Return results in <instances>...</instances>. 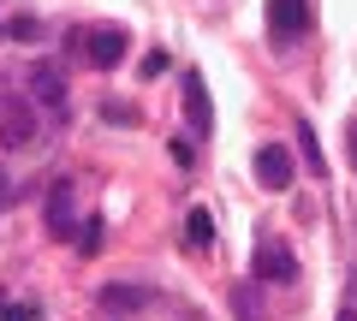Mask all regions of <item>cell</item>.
Instances as JSON below:
<instances>
[{
	"mask_svg": "<svg viewBox=\"0 0 357 321\" xmlns=\"http://www.w3.org/2000/svg\"><path fill=\"white\" fill-rule=\"evenodd\" d=\"M77 36H84L89 65H102V72L126 60V30H119V24H96V30H77Z\"/></svg>",
	"mask_w": 357,
	"mask_h": 321,
	"instance_id": "cell-1",
	"label": "cell"
},
{
	"mask_svg": "<svg viewBox=\"0 0 357 321\" xmlns=\"http://www.w3.org/2000/svg\"><path fill=\"white\" fill-rule=\"evenodd\" d=\"M250 274H256V280H268V285H286V280H298V256L286 244H256Z\"/></svg>",
	"mask_w": 357,
	"mask_h": 321,
	"instance_id": "cell-2",
	"label": "cell"
},
{
	"mask_svg": "<svg viewBox=\"0 0 357 321\" xmlns=\"http://www.w3.org/2000/svg\"><path fill=\"white\" fill-rule=\"evenodd\" d=\"M292 155L280 149V143H268V149H256V185H262V191H286V185H292Z\"/></svg>",
	"mask_w": 357,
	"mask_h": 321,
	"instance_id": "cell-3",
	"label": "cell"
},
{
	"mask_svg": "<svg viewBox=\"0 0 357 321\" xmlns=\"http://www.w3.org/2000/svg\"><path fill=\"white\" fill-rule=\"evenodd\" d=\"M304 24H310V0H268V30L274 36H304Z\"/></svg>",
	"mask_w": 357,
	"mask_h": 321,
	"instance_id": "cell-4",
	"label": "cell"
},
{
	"mask_svg": "<svg viewBox=\"0 0 357 321\" xmlns=\"http://www.w3.org/2000/svg\"><path fill=\"white\" fill-rule=\"evenodd\" d=\"M77 226H84V220H72V179H60L48 191V232L54 238H77Z\"/></svg>",
	"mask_w": 357,
	"mask_h": 321,
	"instance_id": "cell-5",
	"label": "cell"
},
{
	"mask_svg": "<svg viewBox=\"0 0 357 321\" xmlns=\"http://www.w3.org/2000/svg\"><path fill=\"white\" fill-rule=\"evenodd\" d=\"M185 113H191L197 137H208V131H215V107H208V84H203V72L185 77Z\"/></svg>",
	"mask_w": 357,
	"mask_h": 321,
	"instance_id": "cell-6",
	"label": "cell"
},
{
	"mask_svg": "<svg viewBox=\"0 0 357 321\" xmlns=\"http://www.w3.org/2000/svg\"><path fill=\"white\" fill-rule=\"evenodd\" d=\"M30 90H36V102L54 107V113L66 107V77L54 72V65H36V72H30Z\"/></svg>",
	"mask_w": 357,
	"mask_h": 321,
	"instance_id": "cell-7",
	"label": "cell"
},
{
	"mask_svg": "<svg viewBox=\"0 0 357 321\" xmlns=\"http://www.w3.org/2000/svg\"><path fill=\"white\" fill-rule=\"evenodd\" d=\"M143 304H149V285H131V280L102 285V309H143Z\"/></svg>",
	"mask_w": 357,
	"mask_h": 321,
	"instance_id": "cell-8",
	"label": "cell"
},
{
	"mask_svg": "<svg viewBox=\"0 0 357 321\" xmlns=\"http://www.w3.org/2000/svg\"><path fill=\"white\" fill-rule=\"evenodd\" d=\"M30 137H36V131H30V113L13 102L6 113H0V143H13V149H18V143H30Z\"/></svg>",
	"mask_w": 357,
	"mask_h": 321,
	"instance_id": "cell-9",
	"label": "cell"
},
{
	"mask_svg": "<svg viewBox=\"0 0 357 321\" xmlns=\"http://www.w3.org/2000/svg\"><path fill=\"white\" fill-rule=\"evenodd\" d=\"M185 244H191V250L215 244V220H208V208H191V214H185Z\"/></svg>",
	"mask_w": 357,
	"mask_h": 321,
	"instance_id": "cell-10",
	"label": "cell"
},
{
	"mask_svg": "<svg viewBox=\"0 0 357 321\" xmlns=\"http://www.w3.org/2000/svg\"><path fill=\"white\" fill-rule=\"evenodd\" d=\"M292 137H298V149H304V167L321 179V173H328V161H321V143H316V131H310V119H298V125H292Z\"/></svg>",
	"mask_w": 357,
	"mask_h": 321,
	"instance_id": "cell-11",
	"label": "cell"
},
{
	"mask_svg": "<svg viewBox=\"0 0 357 321\" xmlns=\"http://www.w3.org/2000/svg\"><path fill=\"white\" fill-rule=\"evenodd\" d=\"M232 315H238V321H262V304H256V292H244V285H238V292H232Z\"/></svg>",
	"mask_w": 357,
	"mask_h": 321,
	"instance_id": "cell-12",
	"label": "cell"
},
{
	"mask_svg": "<svg viewBox=\"0 0 357 321\" xmlns=\"http://www.w3.org/2000/svg\"><path fill=\"white\" fill-rule=\"evenodd\" d=\"M102 238H107L102 220H84V232H77V250H84V256H96V250H102Z\"/></svg>",
	"mask_w": 357,
	"mask_h": 321,
	"instance_id": "cell-13",
	"label": "cell"
},
{
	"mask_svg": "<svg viewBox=\"0 0 357 321\" xmlns=\"http://www.w3.org/2000/svg\"><path fill=\"white\" fill-rule=\"evenodd\" d=\"M0 321H36V309H24V304H6V297H0Z\"/></svg>",
	"mask_w": 357,
	"mask_h": 321,
	"instance_id": "cell-14",
	"label": "cell"
},
{
	"mask_svg": "<svg viewBox=\"0 0 357 321\" xmlns=\"http://www.w3.org/2000/svg\"><path fill=\"white\" fill-rule=\"evenodd\" d=\"M155 72H167V54H161V48L143 54V77H155Z\"/></svg>",
	"mask_w": 357,
	"mask_h": 321,
	"instance_id": "cell-15",
	"label": "cell"
},
{
	"mask_svg": "<svg viewBox=\"0 0 357 321\" xmlns=\"http://www.w3.org/2000/svg\"><path fill=\"white\" fill-rule=\"evenodd\" d=\"M351 161H357V125H351Z\"/></svg>",
	"mask_w": 357,
	"mask_h": 321,
	"instance_id": "cell-16",
	"label": "cell"
},
{
	"mask_svg": "<svg viewBox=\"0 0 357 321\" xmlns=\"http://www.w3.org/2000/svg\"><path fill=\"white\" fill-rule=\"evenodd\" d=\"M0 203H6V173H0Z\"/></svg>",
	"mask_w": 357,
	"mask_h": 321,
	"instance_id": "cell-17",
	"label": "cell"
},
{
	"mask_svg": "<svg viewBox=\"0 0 357 321\" xmlns=\"http://www.w3.org/2000/svg\"><path fill=\"white\" fill-rule=\"evenodd\" d=\"M340 321H357V315H340Z\"/></svg>",
	"mask_w": 357,
	"mask_h": 321,
	"instance_id": "cell-18",
	"label": "cell"
}]
</instances>
